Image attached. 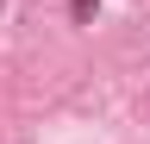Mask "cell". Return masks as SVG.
<instances>
[{"mask_svg":"<svg viewBox=\"0 0 150 144\" xmlns=\"http://www.w3.org/2000/svg\"><path fill=\"white\" fill-rule=\"evenodd\" d=\"M94 13H100V0H69V19H75V25H88Z\"/></svg>","mask_w":150,"mask_h":144,"instance_id":"1","label":"cell"}]
</instances>
